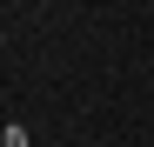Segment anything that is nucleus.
<instances>
[{"label": "nucleus", "instance_id": "obj_1", "mask_svg": "<svg viewBox=\"0 0 154 147\" xmlns=\"http://www.w3.org/2000/svg\"><path fill=\"white\" fill-rule=\"evenodd\" d=\"M0 147H34V134H27V127L14 120V127H0Z\"/></svg>", "mask_w": 154, "mask_h": 147}]
</instances>
